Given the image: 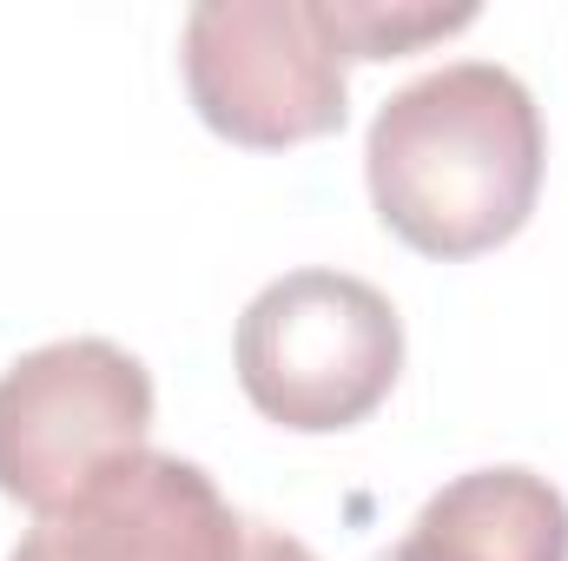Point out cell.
I'll use <instances>...</instances> for the list:
<instances>
[{"label":"cell","mask_w":568,"mask_h":561,"mask_svg":"<svg viewBox=\"0 0 568 561\" xmlns=\"http://www.w3.org/2000/svg\"><path fill=\"white\" fill-rule=\"evenodd\" d=\"M536 93L496 60H456L397 86L364 140V178L384 232L417 258H483L509 245L542 192Z\"/></svg>","instance_id":"obj_1"},{"label":"cell","mask_w":568,"mask_h":561,"mask_svg":"<svg viewBox=\"0 0 568 561\" xmlns=\"http://www.w3.org/2000/svg\"><path fill=\"white\" fill-rule=\"evenodd\" d=\"M252 410L297 436H337L371 417L404 377V317L351 272H284L239 317L232 337Z\"/></svg>","instance_id":"obj_2"},{"label":"cell","mask_w":568,"mask_h":561,"mask_svg":"<svg viewBox=\"0 0 568 561\" xmlns=\"http://www.w3.org/2000/svg\"><path fill=\"white\" fill-rule=\"evenodd\" d=\"M192 113L245 152L344 133L351 86L317 0H199L179 33Z\"/></svg>","instance_id":"obj_3"},{"label":"cell","mask_w":568,"mask_h":561,"mask_svg":"<svg viewBox=\"0 0 568 561\" xmlns=\"http://www.w3.org/2000/svg\"><path fill=\"white\" fill-rule=\"evenodd\" d=\"M152 436V370L113 337H60L0 377V496L47 516L140 456Z\"/></svg>","instance_id":"obj_4"},{"label":"cell","mask_w":568,"mask_h":561,"mask_svg":"<svg viewBox=\"0 0 568 561\" xmlns=\"http://www.w3.org/2000/svg\"><path fill=\"white\" fill-rule=\"evenodd\" d=\"M245 522L199 462L140 449L33 516L7 561H245Z\"/></svg>","instance_id":"obj_5"},{"label":"cell","mask_w":568,"mask_h":561,"mask_svg":"<svg viewBox=\"0 0 568 561\" xmlns=\"http://www.w3.org/2000/svg\"><path fill=\"white\" fill-rule=\"evenodd\" d=\"M371 561H568V496L516 462L469 469L417 509L404 542Z\"/></svg>","instance_id":"obj_6"},{"label":"cell","mask_w":568,"mask_h":561,"mask_svg":"<svg viewBox=\"0 0 568 561\" xmlns=\"http://www.w3.org/2000/svg\"><path fill=\"white\" fill-rule=\"evenodd\" d=\"M317 20L344 60H404L429 40L476 27V7H424V0H317Z\"/></svg>","instance_id":"obj_7"},{"label":"cell","mask_w":568,"mask_h":561,"mask_svg":"<svg viewBox=\"0 0 568 561\" xmlns=\"http://www.w3.org/2000/svg\"><path fill=\"white\" fill-rule=\"evenodd\" d=\"M245 561H317V555L272 522H245Z\"/></svg>","instance_id":"obj_8"}]
</instances>
